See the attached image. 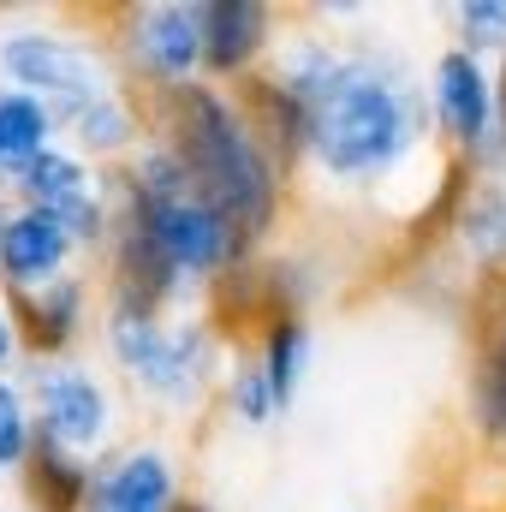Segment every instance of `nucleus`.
I'll return each instance as SVG.
<instances>
[{"mask_svg": "<svg viewBox=\"0 0 506 512\" xmlns=\"http://www.w3.org/2000/svg\"><path fill=\"white\" fill-rule=\"evenodd\" d=\"M143 114H149V137H161L179 155L191 197L221 209L256 251L286 209V173L256 143L239 96L197 78V84L143 96Z\"/></svg>", "mask_w": 506, "mask_h": 512, "instance_id": "obj_1", "label": "nucleus"}, {"mask_svg": "<svg viewBox=\"0 0 506 512\" xmlns=\"http://www.w3.org/2000/svg\"><path fill=\"white\" fill-rule=\"evenodd\" d=\"M435 131L429 90L387 48H346L340 78L310 102V167L340 185H370L405 167Z\"/></svg>", "mask_w": 506, "mask_h": 512, "instance_id": "obj_2", "label": "nucleus"}, {"mask_svg": "<svg viewBox=\"0 0 506 512\" xmlns=\"http://www.w3.org/2000/svg\"><path fill=\"white\" fill-rule=\"evenodd\" d=\"M102 346L114 370H126L137 393H149L167 411H185L203 399V387L221 370V328L209 316H137L102 310Z\"/></svg>", "mask_w": 506, "mask_h": 512, "instance_id": "obj_3", "label": "nucleus"}, {"mask_svg": "<svg viewBox=\"0 0 506 512\" xmlns=\"http://www.w3.org/2000/svg\"><path fill=\"white\" fill-rule=\"evenodd\" d=\"M0 84L48 102L54 120L66 126L84 102L120 90L126 72H120V54H108L102 42H84V36L48 30V24H18L0 36Z\"/></svg>", "mask_w": 506, "mask_h": 512, "instance_id": "obj_4", "label": "nucleus"}, {"mask_svg": "<svg viewBox=\"0 0 506 512\" xmlns=\"http://www.w3.org/2000/svg\"><path fill=\"white\" fill-rule=\"evenodd\" d=\"M120 72L137 96L203 78V0H155L120 12Z\"/></svg>", "mask_w": 506, "mask_h": 512, "instance_id": "obj_5", "label": "nucleus"}, {"mask_svg": "<svg viewBox=\"0 0 506 512\" xmlns=\"http://www.w3.org/2000/svg\"><path fill=\"white\" fill-rule=\"evenodd\" d=\"M24 393H30L36 435H48L54 447L78 453V459H96V447H102L108 429H114V393L102 387V376H96L90 364H78V358L30 364Z\"/></svg>", "mask_w": 506, "mask_h": 512, "instance_id": "obj_6", "label": "nucleus"}, {"mask_svg": "<svg viewBox=\"0 0 506 512\" xmlns=\"http://www.w3.org/2000/svg\"><path fill=\"white\" fill-rule=\"evenodd\" d=\"M114 173H120V167H114ZM120 185H126V179H120ZM131 197H137V191H131ZM137 209H143L155 245L167 251V262H173L191 286H215L227 268H239L245 256H256L251 239H245L221 209H209V203H197V197H173V203H143V197H137Z\"/></svg>", "mask_w": 506, "mask_h": 512, "instance_id": "obj_7", "label": "nucleus"}, {"mask_svg": "<svg viewBox=\"0 0 506 512\" xmlns=\"http://www.w3.org/2000/svg\"><path fill=\"white\" fill-rule=\"evenodd\" d=\"M429 114H435V131L447 137L453 161H477L489 143H495V126H501V102H495V72L465 54V48H441L435 66H429Z\"/></svg>", "mask_w": 506, "mask_h": 512, "instance_id": "obj_8", "label": "nucleus"}, {"mask_svg": "<svg viewBox=\"0 0 506 512\" xmlns=\"http://www.w3.org/2000/svg\"><path fill=\"white\" fill-rule=\"evenodd\" d=\"M465 417H471V429H477L483 441L506 447V274H483V280H477Z\"/></svg>", "mask_w": 506, "mask_h": 512, "instance_id": "obj_9", "label": "nucleus"}, {"mask_svg": "<svg viewBox=\"0 0 506 512\" xmlns=\"http://www.w3.org/2000/svg\"><path fill=\"white\" fill-rule=\"evenodd\" d=\"M280 42V12L268 0H203V78L233 90L268 66Z\"/></svg>", "mask_w": 506, "mask_h": 512, "instance_id": "obj_10", "label": "nucleus"}, {"mask_svg": "<svg viewBox=\"0 0 506 512\" xmlns=\"http://www.w3.org/2000/svg\"><path fill=\"white\" fill-rule=\"evenodd\" d=\"M179 501H185V483H179V465L167 459V447L131 441V447H114L108 459H96V483H90L84 512H179Z\"/></svg>", "mask_w": 506, "mask_h": 512, "instance_id": "obj_11", "label": "nucleus"}, {"mask_svg": "<svg viewBox=\"0 0 506 512\" xmlns=\"http://www.w3.org/2000/svg\"><path fill=\"white\" fill-rule=\"evenodd\" d=\"M0 298L12 310V328H18V346L30 364H60L84 340V322H90V280L84 274H60L42 292H0Z\"/></svg>", "mask_w": 506, "mask_h": 512, "instance_id": "obj_12", "label": "nucleus"}, {"mask_svg": "<svg viewBox=\"0 0 506 512\" xmlns=\"http://www.w3.org/2000/svg\"><path fill=\"white\" fill-rule=\"evenodd\" d=\"M78 239L42 215V209H12L6 233H0V292H42L60 274H72Z\"/></svg>", "mask_w": 506, "mask_h": 512, "instance_id": "obj_13", "label": "nucleus"}, {"mask_svg": "<svg viewBox=\"0 0 506 512\" xmlns=\"http://www.w3.org/2000/svg\"><path fill=\"white\" fill-rule=\"evenodd\" d=\"M233 96H239V108H245V120H251L256 143L268 149V161H274L286 179L304 173V167H310V108H304L286 84H274L268 72L233 84Z\"/></svg>", "mask_w": 506, "mask_h": 512, "instance_id": "obj_14", "label": "nucleus"}, {"mask_svg": "<svg viewBox=\"0 0 506 512\" xmlns=\"http://www.w3.org/2000/svg\"><path fill=\"white\" fill-rule=\"evenodd\" d=\"M60 137L96 167V161H131L137 149H143V137H149V114H143V96L137 90H108V96H96V102H84L66 126H60Z\"/></svg>", "mask_w": 506, "mask_h": 512, "instance_id": "obj_15", "label": "nucleus"}, {"mask_svg": "<svg viewBox=\"0 0 506 512\" xmlns=\"http://www.w3.org/2000/svg\"><path fill=\"white\" fill-rule=\"evenodd\" d=\"M102 173H108V167H90L72 143H54V149H42L36 161H24L18 173H6L0 185L12 191V209L60 215V209H72V203L96 197V191H102Z\"/></svg>", "mask_w": 506, "mask_h": 512, "instance_id": "obj_16", "label": "nucleus"}, {"mask_svg": "<svg viewBox=\"0 0 506 512\" xmlns=\"http://www.w3.org/2000/svg\"><path fill=\"white\" fill-rule=\"evenodd\" d=\"M18 477H24L30 512H84L90 507V483H96V459H78V453L54 447L48 435H36Z\"/></svg>", "mask_w": 506, "mask_h": 512, "instance_id": "obj_17", "label": "nucleus"}, {"mask_svg": "<svg viewBox=\"0 0 506 512\" xmlns=\"http://www.w3.org/2000/svg\"><path fill=\"white\" fill-rule=\"evenodd\" d=\"M453 239L483 274H506V179L471 173V185L453 209Z\"/></svg>", "mask_w": 506, "mask_h": 512, "instance_id": "obj_18", "label": "nucleus"}, {"mask_svg": "<svg viewBox=\"0 0 506 512\" xmlns=\"http://www.w3.org/2000/svg\"><path fill=\"white\" fill-rule=\"evenodd\" d=\"M310 352H316V334H310V316H274V322H262L256 328V364H262V376L274 387V399H280V411L292 405V393L304 382V370H310Z\"/></svg>", "mask_w": 506, "mask_h": 512, "instance_id": "obj_19", "label": "nucleus"}, {"mask_svg": "<svg viewBox=\"0 0 506 512\" xmlns=\"http://www.w3.org/2000/svg\"><path fill=\"white\" fill-rule=\"evenodd\" d=\"M54 143H60L54 108L36 102V96H24V90H6L0 84V179L18 173L24 161H36L42 149H54Z\"/></svg>", "mask_w": 506, "mask_h": 512, "instance_id": "obj_20", "label": "nucleus"}, {"mask_svg": "<svg viewBox=\"0 0 506 512\" xmlns=\"http://www.w3.org/2000/svg\"><path fill=\"white\" fill-rule=\"evenodd\" d=\"M221 405H227V417H239V423H274L280 417V399H274V387L262 376V364L256 358H233L227 364V376H221Z\"/></svg>", "mask_w": 506, "mask_h": 512, "instance_id": "obj_21", "label": "nucleus"}, {"mask_svg": "<svg viewBox=\"0 0 506 512\" xmlns=\"http://www.w3.org/2000/svg\"><path fill=\"white\" fill-rule=\"evenodd\" d=\"M447 18H453V48H465L477 60L506 54V0H459V6H447Z\"/></svg>", "mask_w": 506, "mask_h": 512, "instance_id": "obj_22", "label": "nucleus"}, {"mask_svg": "<svg viewBox=\"0 0 506 512\" xmlns=\"http://www.w3.org/2000/svg\"><path fill=\"white\" fill-rule=\"evenodd\" d=\"M30 441H36L30 393H24V382L0 376V471H24V459H30Z\"/></svg>", "mask_w": 506, "mask_h": 512, "instance_id": "obj_23", "label": "nucleus"}, {"mask_svg": "<svg viewBox=\"0 0 506 512\" xmlns=\"http://www.w3.org/2000/svg\"><path fill=\"white\" fill-rule=\"evenodd\" d=\"M495 102H501V126H495V143L471 161V173L483 179H506V54L495 60Z\"/></svg>", "mask_w": 506, "mask_h": 512, "instance_id": "obj_24", "label": "nucleus"}, {"mask_svg": "<svg viewBox=\"0 0 506 512\" xmlns=\"http://www.w3.org/2000/svg\"><path fill=\"white\" fill-rule=\"evenodd\" d=\"M24 358V346H18V328H12V310H6V298H0V376L12 370Z\"/></svg>", "mask_w": 506, "mask_h": 512, "instance_id": "obj_25", "label": "nucleus"}, {"mask_svg": "<svg viewBox=\"0 0 506 512\" xmlns=\"http://www.w3.org/2000/svg\"><path fill=\"white\" fill-rule=\"evenodd\" d=\"M179 512H221V507H215V501H197V495H185V501H179Z\"/></svg>", "mask_w": 506, "mask_h": 512, "instance_id": "obj_26", "label": "nucleus"}, {"mask_svg": "<svg viewBox=\"0 0 506 512\" xmlns=\"http://www.w3.org/2000/svg\"><path fill=\"white\" fill-rule=\"evenodd\" d=\"M6 215H12V209H6V203H0V233H6Z\"/></svg>", "mask_w": 506, "mask_h": 512, "instance_id": "obj_27", "label": "nucleus"}, {"mask_svg": "<svg viewBox=\"0 0 506 512\" xmlns=\"http://www.w3.org/2000/svg\"><path fill=\"white\" fill-rule=\"evenodd\" d=\"M417 512H459V507H417Z\"/></svg>", "mask_w": 506, "mask_h": 512, "instance_id": "obj_28", "label": "nucleus"}]
</instances>
